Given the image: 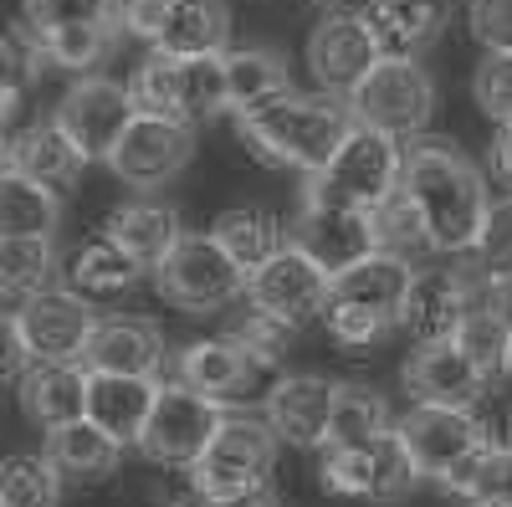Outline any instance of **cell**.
Masks as SVG:
<instances>
[{
    "label": "cell",
    "mask_w": 512,
    "mask_h": 507,
    "mask_svg": "<svg viewBox=\"0 0 512 507\" xmlns=\"http://www.w3.org/2000/svg\"><path fill=\"white\" fill-rule=\"evenodd\" d=\"M318 482L323 492L333 497H359V502H400L420 472L405 451V441L395 431H384L374 441H359V446H328L323 451V467H318Z\"/></svg>",
    "instance_id": "cell-11"
},
{
    "label": "cell",
    "mask_w": 512,
    "mask_h": 507,
    "mask_svg": "<svg viewBox=\"0 0 512 507\" xmlns=\"http://www.w3.org/2000/svg\"><path fill=\"white\" fill-rule=\"evenodd\" d=\"M292 333L297 328H287V323H277V318H267V313H246V323L236 328V338L246 344V354L262 364V369H277L282 359H287V344H292Z\"/></svg>",
    "instance_id": "cell-45"
},
{
    "label": "cell",
    "mask_w": 512,
    "mask_h": 507,
    "mask_svg": "<svg viewBox=\"0 0 512 507\" xmlns=\"http://www.w3.org/2000/svg\"><path fill=\"white\" fill-rule=\"evenodd\" d=\"M492 169L512 185V123H497V144H492Z\"/></svg>",
    "instance_id": "cell-48"
},
{
    "label": "cell",
    "mask_w": 512,
    "mask_h": 507,
    "mask_svg": "<svg viewBox=\"0 0 512 507\" xmlns=\"http://www.w3.org/2000/svg\"><path fill=\"white\" fill-rule=\"evenodd\" d=\"M379 57H420L446 26V0H379L364 16Z\"/></svg>",
    "instance_id": "cell-28"
},
{
    "label": "cell",
    "mask_w": 512,
    "mask_h": 507,
    "mask_svg": "<svg viewBox=\"0 0 512 507\" xmlns=\"http://www.w3.org/2000/svg\"><path fill=\"white\" fill-rule=\"evenodd\" d=\"M328 287H333V272L287 236V246H277L272 257L246 277V303L256 313L287 323V328H303V323L328 313Z\"/></svg>",
    "instance_id": "cell-10"
},
{
    "label": "cell",
    "mask_w": 512,
    "mask_h": 507,
    "mask_svg": "<svg viewBox=\"0 0 512 507\" xmlns=\"http://www.w3.org/2000/svg\"><path fill=\"white\" fill-rule=\"evenodd\" d=\"M82 164L88 159H82V149L72 144V134L62 129L57 118L52 123H31L26 134H11V144H6V169H21L26 180L47 185L57 195H67L77 185Z\"/></svg>",
    "instance_id": "cell-24"
},
{
    "label": "cell",
    "mask_w": 512,
    "mask_h": 507,
    "mask_svg": "<svg viewBox=\"0 0 512 507\" xmlns=\"http://www.w3.org/2000/svg\"><path fill=\"white\" fill-rule=\"evenodd\" d=\"M221 420H226L221 400L190 390L185 379L180 385H159L154 410L144 420V436H139V451L149 461H159V467H195L200 451L216 441Z\"/></svg>",
    "instance_id": "cell-12"
},
{
    "label": "cell",
    "mask_w": 512,
    "mask_h": 507,
    "mask_svg": "<svg viewBox=\"0 0 512 507\" xmlns=\"http://www.w3.org/2000/svg\"><path fill=\"white\" fill-rule=\"evenodd\" d=\"M379 0H323V11H338V16H369Z\"/></svg>",
    "instance_id": "cell-49"
},
{
    "label": "cell",
    "mask_w": 512,
    "mask_h": 507,
    "mask_svg": "<svg viewBox=\"0 0 512 507\" xmlns=\"http://www.w3.org/2000/svg\"><path fill=\"white\" fill-rule=\"evenodd\" d=\"M379 62V41L369 31L364 16H338L328 11L313 36H308V72L323 93H354L359 82L369 77V67Z\"/></svg>",
    "instance_id": "cell-17"
},
{
    "label": "cell",
    "mask_w": 512,
    "mask_h": 507,
    "mask_svg": "<svg viewBox=\"0 0 512 507\" xmlns=\"http://www.w3.org/2000/svg\"><path fill=\"white\" fill-rule=\"evenodd\" d=\"M226 93H231V113L262 108V103L292 93V72L272 47H236V52H226Z\"/></svg>",
    "instance_id": "cell-31"
},
{
    "label": "cell",
    "mask_w": 512,
    "mask_h": 507,
    "mask_svg": "<svg viewBox=\"0 0 512 507\" xmlns=\"http://www.w3.org/2000/svg\"><path fill=\"white\" fill-rule=\"evenodd\" d=\"M200 507H277V492L251 487V492H226V497H200Z\"/></svg>",
    "instance_id": "cell-47"
},
{
    "label": "cell",
    "mask_w": 512,
    "mask_h": 507,
    "mask_svg": "<svg viewBox=\"0 0 512 507\" xmlns=\"http://www.w3.org/2000/svg\"><path fill=\"white\" fill-rule=\"evenodd\" d=\"M405 195L420 205L431 241L446 257H466L482 236L492 195L482 185V169L466 159L451 139H405Z\"/></svg>",
    "instance_id": "cell-1"
},
{
    "label": "cell",
    "mask_w": 512,
    "mask_h": 507,
    "mask_svg": "<svg viewBox=\"0 0 512 507\" xmlns=\"http://www.w3.org/2000/svg\"><path fill=\"white\" fill-rule=\"evenodd\" d=\"M139 118V103L123 82H108V77H82L77 88H67L62 108H57V123L72 134V144L82 149V159H103L113 154V144L123 139V129Z\"/></svg>",
    "instance_id": "cell-16"
},
{
    "label": "cell",
    "mask_w": 512,
    "mask_h": 507,
    "mask_svg": "<svg viewBox=\"0 0 512 507\" xmlns=\"http://www.w3.org/2000/svg\"><path fill=\"white\" fill-rule=\"evenodd\" d=\"M277 431L272 420L256 415H226L216 441L200 451V461L190 467V482L200 497H226V492H251L267 487L272 461H277Z\"/></svg>",
    "instance_id": "cell-9"
},
{
    "label": "cell",
    "mask_w": 512,
    "mask_h": 507,
    "mask_svg": "<svg viewBox=\"0 0 512 507\" xmlns=\"http://www.w3.org/2000/svg\"><path fill=\"white\" fill-rule=\"evenodd\" d=\"M57 497H62V472L47 451L6 461V472H0V507H57Z\"/></svg>",
    "instance_id": "cell-38"
},
{
    "label": "cell",
    "mask_w": 512,
    "mask_h": 507,
    "mask_svg": "<svg viewBox=\"0 0 512 507\" xmlns=\"http://www.w3.org/2000/svg\"><path fill=\"white\" fill-rule=\"evenodd\" d=\"M292 241L308 257H318L328 272H338V267H349L374 251V216L369 210H349V205H328V200L303 195V210L292 221Z\"/></svg>",
    "instance_id": "cell-19"
},
{
    "label": "cell",
    "mask_w": 512,
    "mask_h": 507,
    "mask_svg": "<svg viewBox=\"0 0 512 507\" xmlns=\"http://www.w3.org/2000/svg\"><path fill=\"white\" fill-rule=\"evenodd\" d=\"M21 16L47 36V31H67V26L118 21V0H21Z\"/></svg>",
    "instance_id": "cell-42"
},
{
    "label": "cell",
    "mask_w": 512,
    "mask_h": 507,
    "mask_svg": "<svg viewBox=\"0 0 512 507\" xmlns=\"http://www.w3.org/2000/svg\"><path fill=\"white\" fill-rule=\"evenodd\" d=\"M492 379L482 374V364L466 354L456 338H436V344H420L405 364V390L420 405H456L472 410L487 395Z\"/></svg>",
    "instance_id": "cell-18"
},
{
    "label": "cell",
    "mask_w": 512,
    "mask_h": 507,
    "mask_svg": "<svg viewBox=\"0 0 512 507\" xmlns=\"http://www.w3.org/2000/svg\"><path fill=\"white\" fill-rule=\"evenodd\" d=\"M195 159V123L164 118V113H139L123 129V139L108 154V169L134 185V190H159Z\"/></svg>",
    "instance_id": "cell-13"
},
{
    "label": "cell",
    "mask_w": 512,
    "mask_h": 507,
    "mask_svg": "<svg viewBox=\"0 0 512 507\" xmlns=\"http://www.w3.org/2000/svg\"><path fill=\"white\" fill-rule=\"evenodd\" d=\"M374 251H390V257H400V262H420V257L436 251L431 226H425L420 205L405 195V185H400V195H390L374 210Z\"/></svg>",
    "instance_id": "cell-35"
},
{
    "label": "cell",
    "mask_w": 512,
    "mask_h": 507,
    "mask_svg": "<svg viewBox=\"0 0 512 507\" xmlns=\"http://www.w3.org/2000/svg\"><path fill=\"white\" fill-rule=\"evenodd\" d=\"M466 257H472V267L482 277L512 287V195L507 200H492L487 221H482V236H477V246L466 251Z\"/></svg>",
    "instance_id": "cell-41"
},
{
    "label": "cell",
    "mask_w": 512,
    "mask_h": 507,
    "mask_svg": "<svg viewBox=\"0 0 512 507\" xmlns=\"http://www.w3.org/2000/svg\"><path fill=\"white\" fill-rule=\"evenodd\" d=\"M67 277H72V287L82 292V298H113V292L134 287V282L144 277V267L128 257L123 246H113V241L103 236V241H93V246L77 251L72 267H67Z\"/></svg>",
    "instance_id": "cell-36"
},
{
    "label": "cell",
    "mask_w": 512,
    "mask_h": 507,
    "mask_svg": "<svg viewBox=\"0 0 512 507\" xmlns=\"http://www.w3.org/2000/svg\"><path fill=\"white\" fill-rule=\"evenodd\" d=\"M349 108L359 123H374L384 134L415 139L436 113V82L415 57H379L369 77L349 93Z\"/></svg>",
    "instance_id": "cell-8"
},
{
    "label": "cell",
    "mask_w": 512,
    "mask_h": 507,
    "mask_svg": "<svg viewBox=\"0 0 512 507\" xmlns=\"http://www.w3.org/2000/svg\"><path fill=\"white\" fill-rule=\"evenodd\" d=\"M88 385H93V369L82 359H67V364H31L16 395H21V410L31 426L57 431L67 420L88 415Z\"/></svg>",
    "instance_id": "cell-21"
},
{
    "label": "cell",
    "mask_w": 512,
    "mask_h": 507,
    "mask_svg": "<svg viewBox=\"0 0 512 507\" xmlns=\"http://www.w3.org/2000/svg\"><path fill=\"white\" fill-rule=\"evenodd\" d=\"M395 436L405 441L415 472L425 482H441L446 492H456L472 467L487 456V426L472 415V410H456V405H410L400 420H395Z\"/></svg>",
    "instance_id": "cell-5"
},
{
    "label": "cell",
    "mask_w": 512,
    "mask_h": 507,
    "mask_svg": "<svg viewBox=\"0 0 512 507\" xmlns=\"http://www.w3.org/2000/svg\"><path fill=\"white\" fill-rule=\"evenodd\" d=\"M384 431H395L390 405L364 385H338L333 420H328V446H359V441H374Z\"/></svg>",
    "instance_id": "cell-37"
},
{
    "label": "cell",
    "mask_w": 512,
    "mask_h": 507,
    "mask_svg": "<svg viewBox=\"0 0 512 507\" xmlns=\"http://www.w3.org/2000/svg\"><path fill=\"white\" fill-rule=\"evenodd\" d=\"M82 364L98 374H139L154 379L164 364V333L149 318H98Z\"/></svg>",
    "instance_id": "cell-22"
},
{
    "label": "cell",
    "mask_w": 512,
    "mask_h": 507,
    "mask_svg": "<svg viewBox=\"0 0 512 507\" xmlns=\"http://www.w3.org/2000/svg\"><path fill=\"white\" fill-rule=\"evenodd\" d=\"M47 456L57 461V472L72 477V482H98L118 467V456H123V441L108 436L98 420H67V426L47 431Z\"/></svg>",
    "instance_id": "cell-29"
},
{
    "label": "cell",
    "mask_w": 512,
    "mask_h": 507,
    "mask_svg": "<svg viewBox=\"0 0 512 507\" xmlns=\"http://www.w3.org/2000/svg\"><path fill=\"white\" fill-rule=\"evenodd\" d=\"M507 374H512V349H507Z\"/></svg>",
    "instance_id": "cell-50"
},
{
    "label": "cell",
    "mask_w": 512,
    "mask_h": 507,
    "mask_svg": "<svg viewBox=\"0 0 512 507\" xmlns=\"http://www.w3.org/2000/svg\"><path fill=\"white\" fill-rule=\"evenodd\" d=\"M154 395L159 385L154 379H139V374H98L93 369V385H88V420H98V426L108 436H118L123 446L144 436V420L154 410Z\"/></svg>",
    "instance_id": "cell-27"
},
{
    "label": "cell",
    "mask_w": 512,
    "mask_h": 507,
    "mask_svg": "<svg viewBox=\"0 0 512 507\" xmlns=\"http://www.w3.org/2000/svg\"><path fill=\"white\" fill-rule=\"evenodd\" d=\"M354 108L344 93H282L262 108L236 113V134L246 139V149L256 159H267L277 169H303V175H318V169L338 154L354 134Z\"/></svg>",
    "instance_id": "cell-2"
},
{
    "label": "cell",
    "mask_w": 512,
    "mask_h": 507,
    "mask_svg": "<svg viewBox=\"0 0 512 507\" xmlns=\"http://www.w3.org/2000/svg\"><path fill=\"white\" fill-rule=\"evenodd\" d=\"M466 26L482 41V52H512V0H472Z\"/></svg>",
    "instance_id": "cell-46"
},
{
    "label": "cell",
    "mask_w": 512,
    "mask_h": 507,
    "mask_svg": "<svg viewBox=\"0 0 512 507\" xmlns=\"http://www.w3.org/2000/svg\"><path fill=\"white\" fill-rule=\"evenodd\" d=\"M246 277L251 272L205 231V236H185L175 246V257L154 272V287L180 313H221L236 298H246Z\"/></svg>",
    "instance_id": "cell-7"
},
{
    "label": "cell",
    "mask_w": 512,
    "mask_h": 507,
    "mask_svg": "<svg viewBox=\"0 0 512 507\" xmlns=\"http://www.w3.org/2000/svg\"><path fill=\"white\" fill-rule=\"evenodd\" d=\"M456 344L482 364V374H487V379L507 374L512 318H507V287H502V282H487V287L477 292L472 313H466V323L456 328Z\"/></svg>",
    "instance_id": "cell-30"
},
{
    "label": "cell",
    "mask_w": 512,
    "mask_h": 507,
    "mask_svg": "<svg viewBox=\"0 0 512 507\" xmlns=\"http://www.w3.org/2000/svg\"><path fill=\"white\" fill-rule=\"evenodd\" d=\"M256 364L246 354V344L231 333V338H200V344H190L180 354V379L190 390L210 395V400H236L251 390V379H256Z\"/></svg>",
    "instance_id": "cell-25"
},
{
    "label": "cell",
    "mask_w": 512,
    "mask_h": 507,
    "mask_svg": "<svg viewBox=\"0 0 512 507\" xmlns=\"http://www.w3.org/2000/svg\"><path fill=\"white\" fill-rule=\"evenodd\" d=\"M492 277H482L472 262L466 267H420L410 277L405 308H400V328L415 338V344H436V338H456V328L472 313L477 292Z\"/></svg>",
    "instance_id": "cell-14"
},
{
    "label": "cell",
    "mask_w": 512,
    "mask_h": 507,
    "mask_svg": "<svg viewBox=\"0 0 512 507\" xmlns=\"http://www.w3.org/2000/svg\"><path fill=\"white\" fill-rule=\"evenodd\" d=\"M410 277H415L410 262L390 257V251H369V257L338 267L333 287H328V313H323L333 344L364 349V344H374L379 333H390L400 323Z\"/></svg>",
    "instance_id": "cell-3"
},
{
    "label": "cell",
    "mask_w": 512,
    "mask_h": 507,
    "mask_svg": "<svg viewBox=\"0 0 512 507\" xmlns=\"http://www.w3.org/2000/svg\"><path fill=\"white\" fill-rule=\"evenodd\" d=\"M52 277H57L52 236H0V287L11 292V303H26L36 292H47Z\"/></svg>",
    "instance_id": "cell-34"
},
{
    "label": "cell",
    "mask_w": 512,
    "mask_h": 507,
    "mask_svg": "<svg viewBox=\"0 0 512 507\" xmlns=\"http://www.w3.org/2000/svg\"><path fill=\"white\" fill-rule=\"evenodd\" d=\"M11 313L26 333L36 364L82 359V349H88V338L98 328V313L88 308V298H82L77 287H47V292H36V298L16 303Z\"/></svg>",
    "instance_id": "cell-15"
},
{
    "label": "cell",
    "mask_w": 512,
    "mask_h": 507,
    "mask_svg": "<svg viewBox=\"0 0 512 507\" xmlns=\"http://www.w3.org/2000/svg\"><path fill=\"white\" fill-rule=\"evenodd\" d=\"M456 497H466L472 507H512V446H487V456L456 487Z\"/></svg>",
    "instance_id": "cell-43"
},
{
    "label": "cell",
    "mask_w": 512,
    "mask_h": 507,
    "mask_svg": "<svg viewBox=\"0 0 512 507\" xmlns=\"http://www.w3.org/2000/svg\"><path fill=\"white\" fill-rule=\"evenodd\" d=\"M169 507H180V502H169Z\"/></svg>",
    "instance_id": "cell-51"
},
{
    "label": "cell",
    "mask_w": 512,
    "mask_h": 507,
    "mask_svg": "<svg viewBox=\"0 0 512 507\" xmlns=\"http://www.w3.org/2000/svg\"><path fill=\"white\" fill-rule=\"evenodd\" d=\"M210 236H216L246 272H256L277 246H287L292 231H282V221L272 216V210H262V205H231V210H221V216H216Z\"/></svg>",
    "instance_id": "cell-33"
},
{
    "label": "cell",
    "mask_w": 512,
    "mask_h": 507,
    "mask_svg": "<svg viewBox=\"0 0 512 507\" xmlns=\"http://www.w3.org/2000/svg\"><path fill=\"white\" fill-rule=\"evenodd\" d=\"M62 221V195L26 180L21 169L0 175V236H52Z\"/></svg>",
    "instance_id": "cell-32"
},
{
    "label": "cell",
    "mask_w": 512,
    "mask_h": 507,
    "mask_svg": "<svg viewBox=\"0 0 512 507\" xmlns=\"http://www.w3.org/2000/svg\"><path fill=\"white\" fill-rule=\"evenodd\" d=\"M118 21H103V26H67V31H47L41 36V47H47L52 67L62 72H98L103 57L113 52V41H118Z\"/></svg>",
    "instance_id": "cell-39"
},
{
    "label": "cell",
    "mask_w": 512,
    "mask_h": 507,
    "mask_svg": "<svg viewBox=\"0 0 512 507\" xmlns=\"http://www.w3.org/2000/svg\"><path fill=\"white\" fill-rule=\"evenodd\" d=\"M400 185H405V139L374 129V123H354V134L338 144V154L318 175H308L303 195L374 216L390 195H400Z\"/></svg>",
    "instance_id": "cell-4"
},
{
    "label": "cell",
    "mask_w": 512,
    "mask_h": 507,
    "mask_svg": "<svg viewBox=\"0 0 512 507\" xmlns=\"http://www.w3.org/2000/svg\"><path fill=\"white\" fill-rule=\"evenodd\" d=\"M231 11L226 0H169L164 26L154 36V52L169 57H221L231 52Z\"/></svg>",
    "instance_id": "cell-26"
},
{
    "label": "cell",
    "mask_w": 512,
    "mask_h": 507,
    "mask_svg": "<svg viewBox=\"0 0 512 507\" xmlns=\"http://www.w3.org/2000/svg\"><path fill=\"white\" fill-rule=\"evenodd\" d=\"M333 400H338L333 379H323V374H282L267 390V420L287 446L313 451V446H328Z\"/></svg>",
    "instance_id": "cell-20"
},
{
    "label": "cell",
    "mask_w": 512,
    "mask_h": 507,
    "mask_svg": "<svg viewBox=\"0 0 512 507\" xmlns=\"http://www.w3.org/2000/svg\"><path fill=\"white\" fill-rule=\"evenodd\" d=\"M41 67H52L47 47H41V31L21 16L11 31H6V118H16L26 88L41 77Z\"/></svg>",
    "instance_id": "cell-40"
},
{
    "label": "cell",
    "mask_w": 512,
    "mask_h": 507,
    "mask_svg": "<svg viewBox=\"0 0 512 507\" xmlns=\"http://www.w3.org/2000/svg\"><path fill=\"white\" fill-rule=\"evenodd\" d=\"M139 113H164L180 123H200L231 108L226 93V52L221 57H169L154 52L149 62H139L134 82H128Z\"/></svg>",
    "instance_id": "cell-6"
},
{
    "label": "cell",
    "mask_w": 512,
    "mask_h": 507,
    "mask_svg": "<svg viewBox=\"0 0 512 507\" xmlns=\"http://www.w3.org/2000/svg\"><path fill=\"white\" fill-rule=\"evenodd\" d=\"M103 236L113 246H123L144 272H159L169 257H175V246L185 241L175 205H159V200H123L113 216H108Z\"/></svg>",
    "instance_id": "cell-23"
},
{
    "label": "cell",
    "mask_w": 512,
    "mask_h": 507,
    "mask_svg": "<svg viewBox=\"0 0 512 507\" xmlns=\"http://www.w3.org/2000/svg\"><path fill=\"white\" fill-rule=\"evenodd\" d=\"M472 98L492 123H512V52H487L477 62Z\"/></svg>",
    "instance_id": "cell-44"
}]
</instances>
